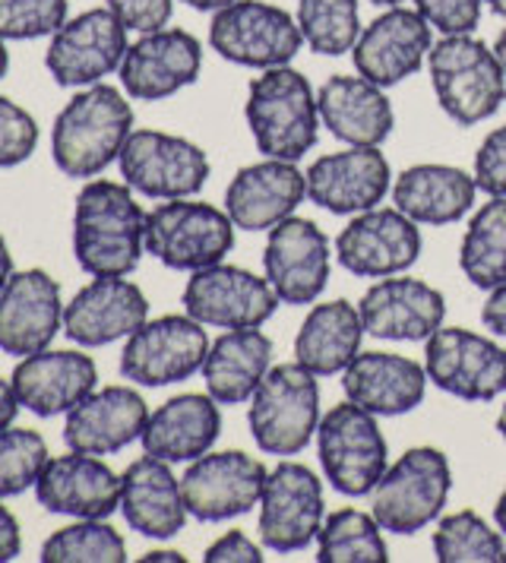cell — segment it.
<instances>
[{"mask_svg":"<svg viewBox=\"0 0 506 563\" xmlns=\"http://www.w3.org/2000/svg\"><path fill=\"white\" fill-rule=\"evenodd\" d=\"M146 251V212L118 180H89L74 209V256L89 276H130Z\"/></svg>","mask_w":506,"mask_h":563,"instance_id":"6da1fadb","label":"cell"},{"mask_svg":"<svg viewBox=\"0 0 506 563\" xmlns=\"http://www.w3.org/2000/svg\"><path fill=\"white\" fill-rule=\"evenodd\" d=\"M133 133V108L114 86H86L61 108L51 130V155L61 175L96 178L124 150Z\"/></svg>","mask_w":506,"mask_h":563,"instance_id":"7a4b0ae2","label":"cell"},{"mask_svg":"<svg viewBox=\"0 0 506 563\" xmlns=\"http://www.w3.org/2000/svg\"><path fill=\"white\" fill-rule=\"evenodd\" d=\"M244 118L266 158L298 162L317 146L320 104L310 79L295 67H270L248 86Z\"/></svg>","mask_w":506,"mask_h":563,"instance_id":"3957f363","label":"cell"},{"mask_svg":"<svg viewBox=\"0 0 506 563\" xmlns=\"http://www.w3.org/2000/svg\"><path fill=\"white\" fill-rule=\"evenodd\" d=\"M433 96L459 128H475L506 102V74L475 35H443L428 54Z\"/></svg>","mask_w":506,"mask_h":563,"instance_id":"277c9868","label":"cell"},{"mask_svg":"<svg viewBox=\"0 0 506 563\" xmlns=\"http://www.w3.org/2000/svg\"><path fill=\"white\" fill-rule=\"evenodd\" d=\"M251 434L270 456H298L320 428V389L317 374L304 364L270 367L251 396Z\"/></svg>","mask_w":506,"mask_h":563,"instance_id":"5b68a950","label":"cell"},{"mask_svg":"<svg viewBox=\"0 0 506 563\" xmlns=\"http://www.w3.org/2000/svg\"><path fill=\"white\" fill-rule=\"evenodd\" d=\"M450 487V460L433 446H415L383 472L371 490V512L383 532L415 536L443 512Z\"/></svg>","mask_w":506,"mask_h":563,"instance_id":"8992f818","label":"cell"},{"mask_svg":"<svg viewBox=\"0 0 506 563\" xmlns=\"http://www.w3.org/2000/svg\"><path fill=\"white\" fill-rule=\"evenodd\" d=\"M234 247L231 216L197 200H168L146 212V254L177 273L222 263Z\"/></svg>","mask_w":506,"mask_h":563,"instance_id":"52a82bcc","label":"cell"},{"mask_svg":"<svg viewBox=\"0 0 506 563\" xmlns=\"http://www.w3.org/2000/svg\"><path fill=\"white\" fill-rule=\"evenodd\" d=\"M209 45L228 64L270 70L285 67L301 52L304 35L285 7L266 0H234L212 13Z\"/></svg>","mask_w":506,"mask_h":563,"instance_id":"ba28073f","label":"cell"},{"mask_svg":"<svg viewBox=\"0 0 506 563\" xmlns=\"http://www.w3.org/2000/svg\"><path fill=\"white\" fill-rule=\"evenodd\" d=\"M317 450L327 482L345 497H364L386 472V437L377 415L354 402H342L320 418Z\"/></svg>","mask_w":506,"mask_h":563,"instance_id":"9c48e42d","label":"cell"},{"mask_svg":"<svg viewBox=\"0 0 506 563\" xmlns=\"http://www.w3.org/2000/svg\"><path fill=\"white\" fill-rule=\"evenodd\" d=\"M118 165L127 187L152 200L194 197L209 180V158L200 146L162 130H133Z\"/></svg>","mask_w":506,"mask_h":563,"instance_id":"30bf717a","label":"cell"},{"mask_svg":"<svg viewBox=\"0 0 506 563\" xmlns=\"http://www.w3.org/2000/svg\"><path fill=\"white\" fill-rule=\"evenodd\" d=\"M209 355V335L190 313H168L146 320L127 335L121 374L140 386H172L202 371Z\"/></svg>","mask_w":506,"mask_h":563,"instance_id":"8fae6325","label":"cell"},{"mask_svg":"<svg viewBox=\"0 0 506 563\" xmlns=\"http://www.w3.org/2000/svg\"><path fill=\"white\" fill-rule=\"evenodd\" d=\"M323 485L301 462H282L260 494V541L276 554H298L323 529Z\"/></svg>","mask_w":506,"mask_h":563,"instance_id":"7c38bea8","label":"cell"},{"mask_svg":"<svg viewBox=\"0 0 506 563\" xmlns=\"http://www.w3.org/2000/svg\"><path fill=\"white\" fill-rule=\"evenodd\" d=\"M127 48L130 42L124 23L108 7H96L67 20L51 35L45 67L57 86L86 89L121 70Z\"/></svg>","mask_w":506,"mask_h":563,"instance_id":"4fadbf2b","label":"cell"},{"mask_svg":"<svg viewBox=\"0 0 506 563\" xmlns=\"http://www.w3.org/2000/svg\"><path fill=\"white\" fill-rule=\"evenodd\" d=\"M184 313L216 330L263 327L282 305L270 279H260L241 266H206L184 285Z\"/></svg>","mask_w":506,"mask_h":563,"instance_id":"5bb4252c","label":"cell"},{"mask_svg":"<svg viewBox=\"0 0 506 563\" xmlns=\"http://www.w3.org/2000/svg\"><path fill=\"white\" fill-rule=\"evenodd\" d=\"M430 384L465 402H491L506 393V349L472 330H437L425 349Z\"/></svg>","mask_w":506,"mask_h":563,"instance_id":"9a60e30c","label":"cell"},{"mask_svg":"<svg viewBox=\"0 0 506 563\" xmlns=\"http://www.w3.org/2000/svg\"><path fill=\"white\" fill-rule=\"evenodd\" d=\"M266 465L241 450L202 453L180 478L187 512L200 522H226L260 504L266 485Z\"/></svg>","mask_w":506,"mask_h":563,"instance_id":"2e32d148","label":"cell"},{"mask_svg":"<svg viewBox=\"0 0 506 563\" xmlns=\"http://www.w3.org/2000/svg\"><path fill=\"white\" fill-rule=\"evenodd\" d=\"M421 256V231L399 209L358 212L336 238V260L361 279L399 276Z\"/></svg>","mask_w":506,"mask_h":563,"instance_id":"e0dca14e","label":"cell"},{"mask_svg":"<svg viewBox=\"0 0 506 563\" xmlns=\"http://www.w3.org/2000/svg\"><path fill=\"white\" fill-rule=\"evenodd\" d=\"M202 70V45L187 29L140 35L121 60V86L136 102H162L194 86Z\"/></svg>","mask_w":506,"mask_h":563,"instance_id":"ac0fdd59","label":"cell"},{"mask_svg":"<svg viewBox=\"0 0 506 563\" xmlns=\"http://www.w3.org/2000/svg\"><path fill=\"white\" fill-rule=\"evenodd\" d=\"M263 269L270 285L276 288L278 301L292 308L314 305L323 295L332 269L329 238L310 219L288 216L276 229H270Z\"/></svg>","mask_w":506,"mask_h":563,"instance_id":"d6986e66","label":"cell"},{"mask_svg":"<svg viewBox=\"0 0 506 563\" xmlns=\"http://www.w3.org/2000/svg\"><path fill=\"white\" fill-rule=\"evenodd\" d=\"M430 23L408 7H386L371 26L361 29L352 57L358 74L383 89L418 74L433 48Z\"/></svg>","mask_w":506,"mask_h":563,"instance_id":"ffe728a7","label":"cell"},{"mask_svg":"<svg viewBox=\"0 0 506 563\" xmlns=\"http://www.w3.org/2000/svg\"><path fill=\"white\" fill-rule=\"evenodd\" d=\"M304 178L310 203L332 216H358L377 209L393 187V172L380 146H349L345 153L320 155Z\"/></svg>","mask_w":506,"mask_h":563,"instance_id":"44dd1931","label":"cell"},{"mask_svg":"<svg viewBox=\"0 0 506 563\" xmlns=\"http://www.w3.org/2000/svg\"><path fill=\"white\" fill-rule=\"evenodd\" d=\"M150 320L143 288L127 276H96L64 308V333L82 349H101L133 335Z\"/></svg>","mask_w":506,"mask_h":563,"instance_id":"7402d4cb","label":"cell"},{"mask_svg":"<svg viewBox=\"0 0 506 563\" xmlns=\"http://www.w3.org/2000/svg\"><path fill=\"white\" fill-rule=\"evenodd\" d=\"M61 285L45 269L13 273L0 295V352L29 358L51 349L57 330H64Z\"/></svg>","mask_w":506,"mask_h":563,"instance_id":"603a6c76","label":"cell"},{"mask_svg":"<svg viewBox=\"0 0 506 563\" xmlns=\"http://www.w3.org/2000/svg\"><path fill=\"white\" fill-rule=\"evenodd\" d=\"M150 421L146 399L130 386H101L92 389L79 406L67 411L64 443L74 453L114 456L140 440Z\"/></svg>","mask_w":506,"mask_h":563,"instance_id":"cb8c5ba5","label":"cell"},{"mask_svg":"<svg viewBox=\"0 0 506 563\" xmlns=\"http://www.w3.org/2000/svg\"><path fill=\"white\" fill-rule=\"evenodd\" d=\"M364 330L393 342H428L443 327L447 301L443 295L421 279L386 276L371 285L361 298Z\"/></svg>","mask_w":506,"mask_h":563,"instance_id":"d4e9b609","label":"cell"},{"mask_svg":"<svg viewBox=\"0 0 506 563\" xmlns=\"http://www.w3.org/2000/svg\"><path fill=\"white\" fill-rule=\"evenodd\" d=\"M35 497L48 512L74 519H108L121 510V475L89 453L48 460L35 482Z\"/></svg>","mask_w":506,"mask_h":563,"instance_id":"484cf974","label":"cell"},{"mask_svg":"<svg viewBox=\"0 0 506 563\" xmlns=\"http://www.w3.org/2000/svg\"><path fill=\"white\" fill-rule=\"evenodd\" d=\"M307 197V178L295 162L266 158L241 168L226 190V212L234 229L270 231L282 219L295 216Z\"/></svg>","mask_w":506,"mask_h":563,"instance_id":"4316f807","label":"cell"},{"mask_svg":"<svg viewBox=\"0 0 506 563\" xmlns=\"http://www.w3.org/2000/svg\"><path fill=\"white\" fill-rule=\"evenodd\" d=\"M10 380L25 411L38 418H54V415H67L96 389L99 367L82 352L45 349L29 358H20Z\"/></svg>","mask_w":506,"mask_h":563,"instance_id":"83f0119b","label":"cell"},{"mask_svg":"<svg viewBox=\"0 0 506 563\" xmlns=\"http://www.w3.org/2000/svg\"><path fill=\"white\" fill-rule=\"evenodd\" d=\"M342 389L354 406L374 411L377 418H396L425 402L428 371L393 352H361L342 371Z\"/></svg>","mask_w":506,"mask_h":563,"instance_id":"f1b7e54d","label":"cell"},{"mask_svg":"<svg viewBox=\"0 0 506 563\" xmlns=\"http://www.w3.org/2000/svg\"><path fill=\"white\" fill-rule=\"evenodd\" d=\"M121 512L127 526L143 538L168 541L187 522V504L180 478H175L172 462L143 456L130 462L121 475Z\"/></svg>","mask_w":506,"mask_h":563,"instance_id":"f546056e","label":"cell"},{"mask_svg":"<svg viewBox=\"0 0 506 563\" xmlns=\"http://www.w3.org/2000/svg\"><path fill=\"white\" fill-rule=\"evenodd\" d=\"M317 104L323 128L349 146H380L396 124L386 89L361 74L329 77L317 92Z\"/></svg>","mask_w":506,"mask_h":563,"instance_id":"4dcf8cb0","label":"cell"},{"mask_svg":"<svg viewBox=\"0 0 506 563\" xmlns=\"http://www.w3.org/2000/svg\"><path fill=\"white\" fill-rule=\"evenodd\" d=\"M222 431L219 402L206 393H184L150 411L143 450L162 462H194L212 450Z\"/></svg>","mask_w":506,"mask_h":563,"instance_id":"1f68e13d","label":"cell"},{"mask_svg":"<svg viewBox=\"0 0 506 563\" xmlns=\"http://www.w3.org/2000/svg\"><path fill=\"white\" fill-rule=\"evenodd\" d=\"M270 367H273V339L260 333V327L226 330L209 345V355L202 361L206 393L219 406L251 402Z\"/></svg>","mask_w":506,"mask_h":563,"instance_id":"d6a6232c","label":"cell"},{"mask_svg":"<svg viewBox=\"0 0 506 563\" xmlns=\"http://www.w3.org/2000/svg\"><path fill=\"white\" fill-rule=\"evenodd\" d=\"M479 184L455 165H411L393 184V203L418 225H453L475 206Z\"/></svg>","mask_w":506,"mask_h":563,"instance_id":"836d02e7","label":"cell"},{"mask_svg":"<svg viewBox=\"0 0 506 563\" xmlns=\"http://www.w3.org/2000/svg\"><path fill=\"white\" fill-rule=\"evenodd\" d=\"M364 320L352 301L339 298L317 305L304 317L301 330L295 335V361L317 377L342 374L358 355L364 339Z\"/></svg>","mask_w":506,"mask_h":563,"instance_id":"e575fe53","label":"cell"},{"mask_svg":"<svg viewBox=\"0 0 506 563\" xmlns=\"http://www.w3.org/2000/svg\"><path fill=\"white\" fill-rule=\"evenodd\" d=\"M459 266L475 288H497L506 282V197H491L472 216L462 247Z\"/></svg>","mask_w":506,"mask_h":563,"instance_id":"d590c367","label":"cell"},{"mask_svg":"<svg viewBox=\"0 0 506 563\" xmlns=\"http://www.w3.org/2000/svg\"><path fill=\"white\" fill-rule=\"evenodd\" d=\"M317 561L320 563H386L389 551L383 541V526L374 512L336 510L323 519L317 536Z\"/></svg>","mask_w":506,"mask_h":563,"instance_id":"8d00e7d4","label":"cell"},{"mask_svg":"<svg viewBox=\"0 0 506 563\" xmlns=\"http://www.w3.org/2000/svg\"><path fill=\"white\" fill-rule=\"evenodd\" d=\"M440 563H506V538L475 510L450 512L433 532Z\"/></svg>","mask_w":506,"mask_h":563,"instance_id":"74e56055","label":"cell"},{"mask_svg":"<svg viewBox=\"0 0 506 563\" xmlns=\"http://www.w3.org/2000/svg\"><path fill=\"white\" fill-rule=\"evenodd\" d=\"M295 20L301 26L304 45L327 57L352 52L361 35L358 0H298Z\"/></svg>","mask_w":506,"mask_h":563,"instance_id":"f35d334b","label":"cell"},{"mask_svg":"<svg viewBox=\"0 0 506 563\" xmlns=\"http://www.w3.org/2000/svg\"><path fill=\"white\" fill-rule=\"evenodd\" d=\"M38 558L45 563H124L127 544L105 519H76L45 538Z\"/></svg>","mask_w":506,"mask_h":563,"instance_id":"ab89813d","label":"cell"},{"mask_svg":"<svg viewBox=\"0 0 506 563\" xmlns=\"http://www.w3.org/2000/svg\"><path fill=\"white\" fill-rule=\"evenodd\" d=\"M48 460V443L38 431L13 424L0 431V500L20 497L29 487H35Z\"/></svg>","mask_w":506,"mask_h":563,"instance_id":"60d3db41","label":"cell"},{"mask_svg":"<svg viewBox=\"0 0 506 563\" xmlns=\"http://www.w3.org/2000/svg\"><path fill=\"white\" fill-rule=\"evenodd\" d=\"M67 23V0H0V38L35 42Z\"/></svg>","mask_w":506,"mask_h":563,"instance_id":"b9f144b4","label":"cell"},{"mask_svg":"<svg viewBox=\"0 0 506 563\" xmlns=\"http://www.w3.org/2000/svg\"><path fill=\"white\" fill-rule=\"evenodd\" d=\"M38 146V124L23 104L0 96V168H16Z\"/></svg>","mask_w":506,"mask_h":563,"instance_id":"7bdbcfd3","label":"cell"},{"mask_svg":"<svg viewBox=\"0 0 506 563\" xmlns=\"http://www.w3.org/2000/svg\"><path fill=\"white\" fill-rule=\"evenodd\" d=\"M484 0H415V10L443 35H472L481 23Z\"/></svg>","mask_w":506,"mask_h":563,"instance_id":"ee69618b","label":"cell"},{"mask_svg":"<svg viewBox=\"0 0 506 563\" xmlns=\"http://www.w3.org/2000/svg\"><path fill=\"white\" fill-rule=\"evenodd\" d=\"M475 184L487 197H506V124L481 140L475 153Z\"/></svg>","mask_w":506,"mask_h":563,"instance_id":"f6af8a7d","label":"cell"},{"mask_svg":"<svg viewBox=\"0 0 506 563\" xmlns=\"http://www.w3.org/2000/svg\"><path fill=\"white\" fill-rule=\"evenodd\" d=\"M108 10L124 23L127 32H155L168 26L175 0H108Z\"/></svg>","mask_w":506,"mask_h":563,"instance_id":"bcb514c9","label":"cell"},{"mask_svg":"<svg viewBox=\"0 0 506 563\" xmlns=\"http://www.w3.org/2000/svg\"><path fill=\"white\" fill-rule=\"evenodd\" d=\"M202 561L206 563H260L263 561V548L260 544H253L251 538L244 536V532H228L219 541H212L209 548H206V554H202Z\"/></svg>","mask_w":506,"mask_h":563,"instance_id":"7dc6e473","label":"cell"},{"mask_svg":"<svg viewBox=\"0 0 506 563\" xmlns=\"http://www.w3.org/2000/svg\"><path fill=\"white\" fill-rule=\"evenodd\" d=\"M23 551V536L16 516L0 504V563H10Z\"/></svg>","mask_w":506,"mask_h":563,"instance_id":"c3c4849f","label":"cell"},{"mask_svg":"<svg viewBox=\"0 0 506 563\" xmlns=\"http://www.w3.org/2000/svg\"><path fill=\"white\" fill-rule=\"evenodd\" d=\"M481 323L494 335H504L506 339V282L491 291L487 305L481 310Z\"/></svg>","mask_w":506,"mask_h":563,"instance_id":"681fc988","label":"cell"},{"mask_svg":"<svg viewBox=\"0 0 506 563\" xmlns=\"http://www.w3.org/2000/svg\"><path fill=\"white\" fill-rule=\"evenodd\" d=\"M20 399H16V389H13V380H0V431H7L16 415H20Z\"/></svg>","mask_w":506,"mask_h":563,"instance_id":"f907efd6","label":"cell"},{"mask_svg":"<svg viewBox=\"0 0 506 563\" xmlns=\"http://www.w3.org/2000/svg\"><path fill=\"white\" fill-rule=\"evenodd\" d=\"M13 279V254H10V247H7V238L0 234V295H3V288L10 285Z\"/></svg>","mask_w":506,"mask_h":563,"instance_id":"816d5d0a","label":"cell"},{"mask_svg":"<svg viewBox=\"0 0 506 563\" xmlns=\"http://www.w3.org/2000/svg\"><path fill=\"white\" fill-rule=\"evenodd\" d=\"M180 3H187V7H194L200 13H216V10H222V7L234 3V0H180Z\"/></svg>","mask_w":506,"mask_h":563,"instance_id":"f5cc1de1","label":"cell"},{"mask_svg":"<svg viewBox=\"0 0 506 563\" xmlns=\"http://www.w3.org/2000/svg\"><path fill=\"white\" fill-rule=\"evenodd\" d=\"M140 561L143 563H165V561L180 563L184 561V554H177V551H150V554H143Z\"/></svg>","mask_w":506,"mask_h":563,"instance_id":"db71d44e","label":"cell"},{"mask_svg":"<svg viewBox=\"0 0 506 563\" xmlns=\"http://www.w3.org/2000/svg\"><path fill=\"white\" fill-rule=\"evenodd\" d=\"M494 522H497V529H501L506 538V487H504V494L497 497V507H494Z\"/></svg>","mask_w":506,"mask_h":563,"instance_id":"11a10c76","label":"cell"},{"mask_svg":"<svg viewBox=\"0 0 506 563\" xmlns=\"http://www.w3.org/2000/svg\"><path fill=\"white\" fill-rule=\"evenodd\" d=\"M494 54H497V60H501V67H504L506 74V29L497 35V42H494Z\"/></svg>","mask_w":506,"mask_h":563,"instance_id":"9f6ffc18","label":"cell"},{"mask_svg":"<svg viewBox=\"0 0 506 563\" xmlns=\"http://www.w3.org/2000/svg\"><path fill=\"white\" fill-rule=\"evenodd\" d=\"M7 70H10V52H7V45L0 38V79L7 77Z\"/></svg>","mask_w":506,"mask_h":563,"instance_id":"6f0895ef","label":"cell"},{"mask_svg":"<svg viewBox=\"0 0 506 563\" xmlns=\"http://www.w3.org/2000/svg\"><path fill=\"white\" fill-rule=\"evenodd\" d=\"M484 3H487L491 13H497V16H504L506 20V0H484Z\"/></svg>","mask_w":506,"mask_h":563,"instance_id":"680465c9","label":"cell"},{"mask_svg":"<svg viewBox=\"0 0 506 563\" xmlns=\"http://www.w3.org/2000/svg\"><path fill=\"white\" fill-rule=\"evenodd\" d=\"M497 431H501V437L506 440V406L501 409V415H497Z\"/></svg>","mask_w":506,"mask_h":563,"instance_id":"91938a15","label":"cell"},{"mask_svg":"<svg viewBox=\"0 0 506 563\" xmlns=\"http://www.w3.org/2000/svg\"><path fill=\"white\" fill-rule=\"evenodd\" d=\"M371 3H377V7H399L403 0H371Z\"/></svg>","mask_w":506,"mask_h":563,"instance_id":"94428289","label":"cell"}]
</instances>
